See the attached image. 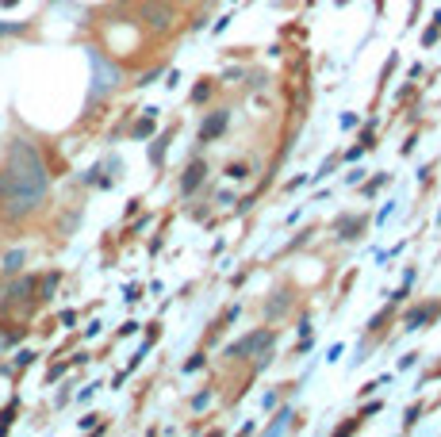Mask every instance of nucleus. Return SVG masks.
<instances>
[{
  "mask_svg": "<svg viewBox=\"0 0 441 437\" xmlns=\"http://www.w3.org/2000/svg\"><path fill=\"white\" fill-rule=\"evenodd\" d=\"M46 192H50V173L43 153L27 139L8 142L4 165H0V215L20 223L43 207Z\"/></svg>",
  "mask_w": 441,
  "mask_h": 437,
  "instance_id": "obj_1",
  "label": "nucleus"
},
{
  "mask_svg": "<svg viewBox=\"0 0 441 437\" xmlns=\"http://www.w3.org/2000/svg\"><path fill=\"white\" fill-rule=\"evenodd\" d=\"M88 66H93V88H88V100H100V96H108V92H116V85H119V66L108 58L104 50H96V46H88Z\"/></svg>",
  "mask_w": 441,
  "mask_h": 437,
  "instance_id": "obj_2",
  "label": "nucleus"
},
{
  "mask_svg": "<svg viewBox=\"0 0 441 437\" xmlns=\"http://www.w3.org/2000/svg\"><path fill=\"white\" fill-rule=\"evenodd\" d=\"M273 342H276V330H250L246 338H238V342H231L226 345V357L231 361H250V357H265L269 349H273Z\"/></svg>",
  "mask_w": 441,
  "mask_h": 437,
  "instance_id": "obj_3",
  "label": "nucleus"
},
{
  "mask_svg": "<svg viewBox=\"0 0 441 437\" xmlns=\"http://www.w3.org/2000/svg\"><path fill=\"white\" fill-rule=\"evenodd\" d=\"M138 20H142L150 31H169L173 20H177V12H173V4H165V0H142Z\"/></svg>",
  "mask_w": 441,
  "mask_h": 437,
  "instance_id": "obj_4",
  "label": "nucleus"
},
{
  "mask_svg": "<svg viewBox=\"0 0 441 437\" xmlns=\"http://www.w3.org/2000/svg\"><path fill=\"white\" fill-rule=\"evenodd\" d=\"M226 127H231V108H215V111H208V119L200 123V142H215V139H223L226 134Z\"/></svg>",
  "mask_w": 441,
  "mask_h": 437,
  "instance_id": "obj_5",
  "label": "nucleus"
},
{
  "mask_svg": "<svg viewBox=\"0 0 441 437\" xmlns=\"http://www.w3.org/2000/svg\"><path fill=\"white\" fill-rule=\"evenodd\" d=\"M288 307H292V288H288V284H280V288L273 291V296L265 299V307H261V314H265L269 322H276V319H280L284 311H288Z\"/></svg>",
  "mask_w": 441,
  "mask_h": 437,
  "instance_id": "obj_6",
  "label": "nucleus"
},
{
  "mask_svg": "<svg viewBox=\"0 0 441 437\" xmlns=\"http://www.w3.org/2000/svg\"><path fill=\"white\" fill-rule=\"evenodd\" d=\"M437 314H441V303H422V307H414V311H407L403 330H422V326H430Z\"/></svg>",
  "mask_w": 441,
  "mask_h": 437,
  "instance_id": "obj_7",
  "label": "nucleus"
},
{
  "mask_svg": "<svg viewBox=\"0 0 441 437\" xmlns=\"http://www.w3.org/2000/svg\"><path fill=\"white\" fill-rule=\"evenodd\" d=\"M203 176H208V161H200V158L189 161V169H184V176H181V192H184V196H192V192L200 188Z\"/></svg>",
  "mask_w": 441,
  "mask_h": 437,
  "instance_id": "obj_8",
  "label": "nucleus"
},
{
  "mask_svg": "<svg viewBox=\"0 0 441 437\" xmlns=\"http://www.w3.org/2000/svg\"><path fill=\"white\" fill-rule=\"evenodd\" d=\"M369 226V218H353V215H341L338 218V238L341 242H357L361 238V230Z\"/></svg>",
  "mask_w": 441,
  "mask_h": 437,
  "instance_id": "obj_9",
  "label": "nucleus"
},
{
  "mask_svg": "<svg viewBox=\"0 0 441 437\" xmlns=\"http://www.w3.org/2000/svg\"><path fill=\"white\" fill-rule=\"evenodd\" d=\"M35 288H39V280H35V277H20L12 288H8V303H12V307H15V303H27Z\"/></svg>",
  "mask_w": 441,
  "mask_h": 437,
  "instance_id": "obj_10",
  "label": "nucleus"
},
{
  "mask_svg": "<svg viewBox=\"0 0 441 437\" xmlns=\"http://www.w3.org/2000/svg\"><path fill=\"white\" fill-rule=\"evenodd\" d=\"M292 422H296V415H292V407H280L276 410V418L265 426V433H284V430H292Z\"/></svg>",
  "mask_w": 441,
  "mask_h": 437,
  "instance_id": "obj_11",
  "label": "nucleus"
},
{
  "mask_svg": "<svg viewBox=\"0 0 441 437\" xmlns=\"http://www.w3.org/2000/svg\"><path fill=\"white\" fill-rule=\"evenodd\" d=\"M169 142H173V131H165L158 142L150 146V161H154V165H161V161H165V146H169Z\"/></svg>",
  "mask_w": 441,
  "mask_h": 437,
  "instance_id": "obj_12",
  "label": "nucleus"
},
{
  "mask_svg": "<svg viewBox=\"0 0 441 437\" xmlns=\"http://www.w3.org/2000/svg\"><path fill=\"white\" fill-rule=\"evenodd\" d=\"M130 134H135L138 142H142V139H150V134H154V116H150V111H146V116L138 119V123H135V131H130Z\"/></svg>",
  "mask_w": 441,
  "mask_h": 437,
  "instance_id": "obj_13",
  "label": "nucleus"
},
{
  "mask_svg": "<svg viewBox=\"0 0 441 437\" xmlns=\"http://www.w3.org/2000/svg\"><path fill=\"white\" fill-rule=\"evenodd\" d=\"M23 261H27V254H23V249H12V254H4V272H20Z\"/></svg>",
  "mask_w": 441,
  "mask_h": 437,
  "instance_id": "obj_14",
  "label": "nucleus"
},
{
  "mask_svg": "<svg viewBox=\"0 0 441 437\" xmlns=\"http://www.w3.org/2000/svg\"><path fill=\"white\" fill-rule=\"evenodd\" d=\"M250 176V169L242 165V161H231V165H226V181H246Z\"/></svg>",
  "mask_w": 441,
  "mask_h": 437,
  "instance_id": "obj_15",
  "label": "nucleus"
},
{
  "mask_svg": "<svg viewBox=\"0 0 441 437\" xmlns=\"http://www.w3.org/2000/svg\"><path fill=\"white\" fill-rule=\"evenodd\" d=\"M437 39H441V23H430V27L422 31V46H434Z\"/></svg>",
  "mask_w": 441,
  "mask_h": 437,
  "instance_id": "obj_16",
  "label": "nucleus"
},
{
  "mask_svg": "<svg viewBox=\"0 0 441 437\" xmlns=\"http://www.w3.org/2000/svg\"><path fill=\"white\" fill-rule=\"evenodd\" d=\"M208 96H211V81H200V85L192 88V100H196V104H203Z\"/></svg>",
  "mask_w": 441,
  "mask_h": 437,
  "instance_id": "obj_17",
  "label": "nucleus"
},
{
  "mask_svg": "<svg viewBox=\"0 0 441 437\" xmlns=\"http://www.w3.org/2000/svg\"><path fill=\"white\" fill-rule=\"evenodd\" d=\"M384 181H388V173H380V176H372L369 184H365V196H376V192L384 188Z\"/></svg>",
  "mask_w": 441,
  "mask_h": 437,
  "instance_id": "obj_18",
  "label": "nucleus"
},
{
  "mask_svg": "<svg viewBox=\"0 0 441 437\" xmlns=\"http://www.w3.org/2000/svg\"><path fill=\"white\" fill-rule=\"evenodd\" d=\"M419 418H422V403H419V407H411V410H407V418H403V430H414V422H419Z\"/></svg>",
  "mask_w": 441,
  "mask_h": 437,
  "instance_id": "obj_19",
  "label": "nucleus"
},
{
  "mask_svg": "<svg viewBox=\"0 0 441 437\" xmlns=\"http://www.w3.org/2000/svg\"><path fill=\"white\" fill-rule=\"evenodd\" d=\"M203 361H208V357H203V353H192V357L184 361V372H196V368H203Z\"/></svg>",
  "mask_w": 441,
  "mask_h": 437,
  "instance_id": "obj_20",
  "label": "nucleus"
},
{
  "mask_svg": "<svg viewBox=\"0 0 441 437\" xmlns=\"http://www.w3.org/2000/svg\"><path fill=\"white\" fill-rule=\"evenodd\" d=\"M58 288V272H50V277L43 280V299H50V291Z\"/></svg>",
  "mask_w": 441,
  "mask_h": 437,
  "instance_id": "obj_21",
  "label": "nucleus"
},
{
  "mask_svg": "<svg viewBox=\"0 0 441 437\" xmlns=\"http://www.w3.org/2000/svg\"><path fill=\"white\" fill-rule=\"evenodd\" d=\"M20 31H23V23H4V20H0V39H4V35H20Z\"/></svg>",
  "mask_w": 441,
  "mask_h": 437,
  "instance_id": "obj_22",
  "label": "nucleus"
},
{
  "mask_svg": "<svg viewBox=\"0 0 441 437\" xmlns=\"http://www.w3.org/2000/svg\"><path fill=\"white\" fill-rule=\"evenodd\" d=\"M211 403V391H200V395H192V410H203Z\"/></svg>",
  "mask_w": 441,
  "mask_h": 437,
  "instance_id": "obj_23",
  "label": "nucleus"
},
{
  "mask_svg": "<svg viewBox=\"0 0 441 437\" xmlns=\"http://www.w3.org/2000/svg\"><path fill=\"white\" fill-rule=\"evenodd\" d=\"M365 150H369V146H365V142H357L353 150H346V161H361V153H365Z\"/></svg>",
  "mask_w": 441,
  "mask_h": 437,
  "instance_id": "obj_24",
  "label": "nucleus"
},
{
  "mask_svg": "<svg viewBox=\"0 0 441 437\" xmlns=\"http://www.w3.org/2000/svg\"><path fill=\"white\" fill-rule=\"evenodd\" d=\"M31 361H35V353H27V349H23V353H20V357H15V364H20V368H27V364H31Z\"/></svg>",
  "mask_w": 441,
  "mask_h": 437,
  "instance_id": "obj_25",
  "label": "nucleus"
},
{
  "mask_svg": "<svg viewBox=\"0 0 441 437\" xmlns=\"http://www.w3.org/2000/svg\"><path fill=\"white\" fill-rule=\"evenodd\" d=\"M357 426H361V415H357V422H341V426H338V433H353Z\"/></svg>",
  "mask_w": 441,
  "mask_h": 437,
  "instance_id": "obj_26",
  "label": "nucleus"
},
{
  "mask_svg": "<svg viewBox=\"0 0 441 437\" xmlns=\"http://www.w3.org/2000/svg\"><path fill=\"white\" fill-rule=\"evenodd\" d=\"M96 387H100V384H88V387H81V395H77V399H81V403H85V399H93V391H96Z\"/></svg>",
  "mask_w": 441,
  "mask_h": 437,
  "instance_id": "obj_27",
  "label": "nucleus"
},
{
  "mask_svg": "<svg viewBox=\"0 0 441 437\" xmlns=\"http://www.w3.org/2000/svg\"><path fill=\"white\" fill-rule=\"evenodd\" d=\"M0 4H4V8H15V4H20V0H0Z\"/></svg>",
  "mask_w": 441,
  "mask_h": 437,
  "instance_id": "obj_28",
  "label": "nucleus"
},
{
  "mask_svg": "<svg viewBox=\"0 0 441 437\" xmlns=\"http://www.w3.org/2000/svg\"><path fill=\"white\" fill-rule=\"evenodd\" d=\"M380 8H384V0H376V12H380Z\"/></svg>",
  "mask_w": 441,
  "mask_h": 437,
  "instance_id": "obj_29",
  "label": "nucleus"
},
{
  "mask_svg": "<svg viewBox=\"0 0 441 437\" xmlns=\"http://www.w3.org/2000/svg\"><path fill=\"white\" fill-rule=\"evenodd\" d=\"M338 4H349V0H338Z\"/></svg>",
  "mask_w": 441,
  "mask_h": 437,
  "instance_id": "obj_30",
  "label": "nucleus"
}]
</instances>
